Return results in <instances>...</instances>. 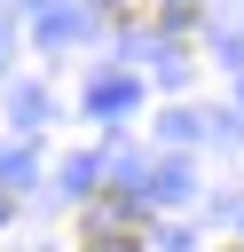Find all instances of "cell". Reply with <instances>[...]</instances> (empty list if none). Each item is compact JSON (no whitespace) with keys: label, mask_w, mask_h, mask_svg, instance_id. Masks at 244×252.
Instances as JSON below:
<instances>
[{"label":"cell","mask_w":244,"mask_h":252,"mask_svg":"<svg viewBox=\"0 0 244 252\" xmlns=\"http://www.w3.org/2000/svg\"><path fill=\"white\" fill-rule=\"evenodd\" d=\"M150 236V220H142V205H126V197H87V213H79V244L87 252H134Z\"/></svg>","instance_id":"obj_1"}]
</instances>
